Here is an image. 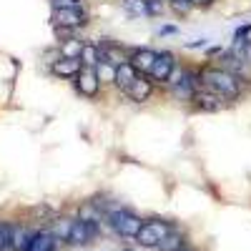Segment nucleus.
<instances>
[{
  "instance_id": "f257e3e1",
  "label": "nucleus",
  "mask_w": 251,
  "mask_h": 251,
  "mask_svg": "<svg viewBox=\"0 0 251 251\" xmlns=\"http://www.w3.org/2000/svg\"><path fill=\"white\" fill-rule=\"evenodd\" d=\"M199 73H201V86L208 88V91H214L216 96H221L226 103H236L246 93V80L241 75L231 73V71L216 66L214 60L199 66Z\"/></svg>"
},
{
  "instance_id": "f03ea898",
  "label": "nucleus",
  "mask_w": 251,
  "mask_h": 251,
  "mask_svg": "<svg viewBox=\"0 0 251 251\" xmlns=\"http://www.w3.org/2000/svg\"><path fill=\"white\" fill-rule=\"evenodd\" d=\"M106 224H108V228H111L116 236L133 239V241H136L138 231L143 228V219L136 211H131V208H126V206H121V208H116L113 214H108L106 216Z\"/></svg>"
},
{
  "instance_id": "7ed1b4c3",
  "label": "nucleus",
  "mask_w": 251,
  "mask_h": 251,
  "mask_svg": "<svg viewBox=\"0 0 251 251\" xmlns=\"http://www.w3.org/2000/svg\"><path fill=\"white\" fill-rule=\"evenodd\" d=\"M91 23V13L86 5H73V8H53L50 10V25L53 28H73L83 30Z\"/></svg>"
},
{
  "instance_id": "20e7f679",
  "label": "nucleus",
  "mask_w": 251,
  "mask_h": 251,
  "mask_svg": "<svg viewBox=\"0 0 251 251\" xmlns=\"http://www.w3.org/2000/svg\"><path fill=\"white\" fill-rule=\"evenodd\" d=\"M201 88V73H199V66H188L183 78L176 83L174 88H169L166 93H169L176 103H183V106H191L194 103V96L196 91Z\"/></svg>"
},
{
  "instance_id": "39448f33",
  "label": "nucleus",
  "mask_w": 251,
  "mask_h": 251,
  "mask_svg": "<svg viewBox=\"0 0 251 251\" xmlns=\"http://www.w3.org/2000/svg\"><path fill=\"white\" fill-rule=\"evenodd\" d=\"M176 228L174 221H166V219H149V221H143V228L138 231L136 236V244L141 249H156L166 234H171Z\"/></svg>"
},
{
  "instance_id": "423d86ee",
  "label": "nucleus",
  "mask_w": 251,
  "mask_h": 251,
  "mask_svg": "<svg viewBox=\"0 0 251 251\" xmlns=\"http://www.w3.org/2000/svg\"><path fill=\"white\" fill-rule=\"evenodd\" d=\"M73 88H75V93H78V96H83L86 100H96V98L100 96V91H103V83H100V78H98L96 68L83 66V68H80V73L73 78Z\"/></svg>"
},
{
  "instance_id": "0eeeda50",
  "label": "nucleus",
  "mask_w": 251,
  "mask_h": 251,
  "mask_svg": "<svg viewBox=\"0 0 251 251\" xmlns=\"http://www.w3.org/2000/svg\"><path fill=\"white\" fill-rule=\"evenodd\" d=\"M176 63H178V55H176L174 50H158V58H156V63H153L149 78L156 83L158 88H163L166 80H169V75L174 73Z\"/></svg>"
},
{
  "instance_id": "6e6552de",
  "label": "nucleus",
  "mask_w": 251,
  "mask_h": 251,
  "mask_svg": "<svg viewBox=\"0 0 251 251\" xmlns=\"http://www.w3.org/2000/svg\"><path fill=\"white\" fill-rule=\"evenodd\" d=\"M100 226H103V224L83 221V219L75 216V224H73V231H71L68 244H71V246H88V244H93V241L100 236Z\"/></svg>"
},
{
  "instance_id": "1a4fd4ad",
  "label": "nucleus",
  "mask_w": 251,
  "mask_h": 251,
  "mask_svg": "<svg viewBox=\"0 0 251 251\" xmlns=\"http://www.w3.org/2000/svg\"><path fill=\"white\" fill-rule=\"evenodd\" d=\"M98 43V50H100V58L103 60H111L113 66H123V63H128L131 58V48L123 46L121 40H113V38H100L96 40Z\"/></svg>"
},
{
  "instance_id": "9d476101",
  "label": "nucleus",
  "mask_w": 251,
  "mask_h": 251,
  "mask_svg": "<svg viewBox=\"0 0 251 251\" xmlns=\"http://www.w3.org/2000/svg\"><path fill=\"white\" fill-rule=\"evenodd\" d=\"M158 86L149 78V75H138L133 83H131V88L123 93L126 100H131V103H149L153 96H156Z\"/></svg>"
},
{
  "instance_id": "9b49d317",
  "label": "nucleus",
  "mask_w": 251,
  "mask_h": 251,
  "mask_svg": "<svg viewBox=\"0 0 251 251\" xmlns=\"http://www.w3.org/2000/svg\"><path fill=\"white\" fill-rule=\"evenodd\" d=\"M228 106V103L221 98V96H216L214 91H208V88H199L196 91V96H194V103H191V108L194 111H201V113H219V111H224Z\"/></svg>"
},
{
  "instance_id": "f8f14e48",
  "label": "nucleus",
  "mask_w": 251,
  "mask_h": 251,
  "mask_svg": "<svg viewBox=\"0 0 251 251\" xmlns=\"http://www.w3.org/2000/svg\"><path fill=\"white\" fill-rule=\"evenodd\" d=\"M156 58H158V50H153V48H149V46H136V48H131L128 63H131V66H133L141 75H149L151 68H153V63H156Z\"/></svg>"
},
{
  "instance_id": "ddd939ff",
  "label": "nucleus",
  "mask_w": 251,
  "mask_h": 251,
  "mask_svg": "<svg viewBox=\"0 0 251 251\" xmlns=\"http://www.w3.org/2000/svg\"><path fill=\"white\" fill-rule=\"evenodd\" d=\"M80 68H83V63H80V58H58L53 66H50V73L55 75V78H60V80H73L78 73H80Z\"/></svg>"
},
{
  "instance_id": "4468645a",
  "label": "nucleus",
  "mask_w": 251,
  "mask_h": 251,
  "mask_svg": "<svg viewBox=\"0 0 251 251\" xmlns=\"http://www.w3.org/2000/svg\"><path fill=\"white\" fill-rule=\"evenodd\" d=\"M58 244L60 241L50 234V228H40V231H35V236L25 251H58Z\"/></svg>"
},
{
  "instance_id": "2eb2a0df",
  "label": "nucleus",
  "mask_w": 251,
  "mask_h": 251,
  "mask_svg": "<svg viewBox=\"0 0 251 251\" xmlns=\"http://www.w3.org/2000/svg\"><path fill=\"white\" fill-rule=\"evenodd\" d=\"M141 73L131 66V63H123V66H118V71H116V80H113V88L123 96L126 91H128L131 88V83L138 78Z\"/></svg>"
},
{
  "instance_id": "dca6fc26",
  "label": "nucleus",
  "mask_w": 251,
  "mask_h": 251,
  "mask_svg": "<svg viewBox=\"0 0 251 251\" xmlns=\"http://www.w3.org/2000/svg\"><path fill=\"white\" fill-rule=\"evenodd\" d=\"M73 224H75V216H58L50 221V234L60 241V244H68L71 239V231H73Z\"/></svg>"
},
{
  "instance_id": "f3484780",
  "label": "nucleus",
  "mask_w": 251,
  "mask_h": 251,
  "mask_svg": "<svg viewBox=\"0 0 251 251\" xmlns=\"http://www.w3.org/2000/svg\"><path fill=\"white\" fill-rule=\"evenodd\" d=\"M35 231H38V228H30L25 224H15V228H13V249L10 251H25L28 244L33 241Z\"/></svg>"
},
{
  "instance_id": "a211bd4d",
  "label": "nucleus",
  "mask_w": 251,
  "mask_h": 251,
  "mask_svg": "<svg viewBox=\"0 0 251 251\" xmlns=\"http://www.w3.org/2000/svg\"><path fill=\"white\" fill-rule=\"evenodd\" d=\"M186 244H188V236L176 226L171 234H166V236H163V241H161L156 249H158V251H178V249L186 246Z\"/></svg>"
},
{
  "instance_id": "6ab92c4d",
  "label": "nucleus",
  "mask_w": 251,
  "mask_h": 251,
  "mask_svg": "<svg viewBox=\"0 0 251 251\" xmlns=\"http://www.w3.org/2000/svg\"><path fill=\"white\" fill-rule=\"evenodd\" d=\"M83 46H86V40H83L80 35L68 38V40H58V50H60L63 58H80Z\"/></svg>"
},
{
  "instance_id": "aec40b11",
  "label": "nucleus",
  "mask_w": 251,
  "mask_h": 251,
  "mask_svg": "<svg viewBox=\"0 0 251 251\" xmlns=\"http://www.w3.org/2000/svg\"><path fill=\"white\" fill-rule=\"evenodd\" d=\"M80 63L88 68H96L100 63V50H98V43L93 40H86V46H83V53H80Z\"/></svg>"
},
{
  "instance_id": "412c9836",
  "label": "nucleus",
  "mask_w": 251,
  "mask_h": 251,
  "mask_svg": "<svg viewBox=\"0 0 251 251\" xmlns=\"http://www.w3.org/2000/svg\"><path fill=\"white\" fill-rule=\"evenodd\" d=\"M116 71H118V66H113L111 60H103V58H100V63L96 66V73H98V78H100L103 86H113V80H116Z\"/></svg>"
},
{
  "instance_id": "4be33fe9",
  "label": "nucleus",
  "mask_w": 251,
  "mask_h": 251,
  "mask_svg": "<svg viewBox=\"0 0 251 251\" xmlns=\"http://www.w3.org/2000/svg\"><path fill=\"white\" fill-rule=\"evenodd\" d=\"M121 8L128 18H146V0H121Z\"/></svg>"
},
{
  "instance_id": "5701e85b",
  "label": "nucleus",
  "mask_w": 251,
  "mask_h": 251,
  "mask_svg": "<svg viewBox=\"0 0 251 251\" xmlns=\"http://www.w3.org/2000/svg\"><path fill=\"white\" fill-rule=\"evenodd\" d=\"M169 13V0H146V18H161Z\"/></svg>"
},
{
  "instance_id": "b1692460",
  "label": "nucleus",
  "mask_w": 251,
  "mask_h": 251,
  "mask_svg": "<svg viewBox=\"0 0 251 251\" xmlns=\"http://www.w3.org/2000/svg\"><path fill=\"white\" fill-rule=\"evenodd\" d=\"M13 228H15L13 221H3V226H0V251L13 249Z\"/></svg>"
},
{
  "instance_id": "393cba45",
  "label": "nucleus",
  "mask_w": 251,
  "mask_h": 251,
  "mask_svg": "<svg viewBox=\"0 0 251 251\" xmlns=\"http://www.w3.org/2000/svg\"><path fill=\"white\" fill-rule=\"evenodd\" d=\"M191 3L188 0H169V13L176 15V18H186L188 13H191Z\"/></svg>"
},
{
  "instance_id": "a878e982",
  "label": "nucleus",
  "mask_w": 251,
  "mask_h": 251,
  "mask_svg": "<svg viewBox=\"0 0 251 251\" xmlns=\"http://www.w3.org/2000/svg\"><path fill=\"white\" fill-rule=\"evenodd\" d=\"M186 68H188V63H183V60H178L176 63V68H174V73L169 75V80H166V86H163V91H169V88H174L176 83L183 78V73H186Z\"/></svg>"
},
{
  "instance_id": "bb28decb",
  "label": "nucleus",
  "mask_w": 251,
  "mask_h": 251,
  "mask_svg": "<svg viewBox=\"0 0 251 251\" xmlns=\"http://www.w3.org/2000/svg\"><path fill=\"white\" fill-rule=\"evenodd\" d=\"M178 33H181V28L176 23H163L158 28V38H169V35H178Z\"/></svg>"
},
{
  "instance_id": "cd10ccee",
  "label": "nucleus",
  "mask_w": 251,
  "mask_h": 251,
  "mask_svg": "<svg viewBox=\"0 0 251 251\" xmlns=\"http://www.w3.org/2000/svg\"><path fill=\"white\" fill-rule=\"evenodd\" d=\"M186 46V50H199V48H208V40L206 38H196V40H188V43H183Z\"/></svg>"
},
{
  "instance_id": "c85d7f7f",
  "label": "nucleus",
  "mask_w": 251,
  "mask_h": 251,
  "mask_svg": "<svg viewBox=\"0 0 251 251\" xmlns=\"http://www.w3.org/2000/svg\"><path fill=\"white\" fill-rule=\"evenodd\" d=\"M73 5H83V0H50V10L53 8H73Z\"/></svg>"
},
{
  "instance_id": "c756f323",
  "label": "nucleus",
  "mask_w": 251,
  "mask_h": 251,
  "mask_svg": "<svg viewBox=\"0 0 251 251\" xmlns=\"http://www.w3.org/2000/svg\"><path fill=\"white\" fill-rule=\"evenodd\" d=\"M188 3H191L194 10H208V8L216 5V0H188Z\"/></svg>"
},
{
  "instance_id": "7c9ffc66",
  "label": "nucleus",
  "mask_w": 251,
  "mask_h": 251,
  "mask_svg": "<svg viewBox=\"0 0 251 251\" xmlns=\"http://www.w3.org/2000/svg\"><path fill=\"white\" fill-rule=\"evenodd\" d=\"M234 38H251V23H241L234 30Z\"/></svg>"
},
{
  "instance_id": "2f4dec72",
  "label": "nucleus",
  "mask_w": 251,
  "mask_h": 251,
  "mask_svg": "<svg viewBox=\"0 0 251 251\" xmlns=\"http://www.w3.org/2000/svg\"><path fill=\"white\" fill-rule=\"evenodd\" d=\"M178 251H199V249H196V246H191V244H186V246H181Z\"/></svg>"
},
{
  "instance_id": "473e14b6",
  "label": "nucleus",
  "mask_w": 251,
  "mask_h": 251,
  "mask_svg": "<svg viewBox=\"0 0 251 251\" xmlns=\"http://www.w3.org/2000/svg\"><path fill=\"white\" fill-rule=\"evenodd\" d=\"M0 226H3V219H0Z\"/></svg>"
}]
</instances>
